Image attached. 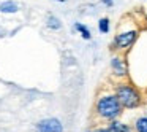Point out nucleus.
<instances>
[{
    "label": "nucleus",
    "instance_id": "4468645a",
    "mask_svg": "<svg viewBox=\"0 0 147 132\" xmlns=\"http://www.w3.org/2000/svg\"><path fill=\"white\" fill-rule=\"evenodd\" d=\"M59 2H63V0H59Z\"/></svg>",
    "mask_w": 147,
    "mask_h": 132
},
{
    "label": "nucleus",
    "instance_id": "6e6552de",
    "mask_svg": "<svg viewBox=\"0 0 147 132\" xmlns=\"http://www.w3.org/2000/svg\"><path fill=\"white\" fill-rule=\"evenodd\" d=\"M134 127H136L138 132H147V116L138 118L136 122H134Z\"/></svg>",
    "mask_w": 147,
    "mask_h": 132
},
{
    "label": "nucleus",
    "instance_id": "9b49d317",
    "mask_svg": "<svg viewBox=\"0 0 147 132\" xmlns=\"http://www.w3.org/2000/svg\"><path fill=\"white\" fill-rule=\"evenodd\" d=\"M48 26L51 27V29H60V23H59V19H57V18H54V16L49 18Z\"/></svg>",
    "mask_w": 147,
    "mask_h": 132
},
{
    "label": "nucleus",
    "instance_id": "1a4fd4ad",
    "mask_svg": "<svg viewBox=\"0 0 147 132\" xmlns=\"http://www.w3.org/2000/svg\"><path fill=\"white\" fill-rule=\"evenodd\" d=\"M98 29H100V32H101V34H108V32H109V19H108V18H103V19H100Z\"/></svg>",
    "mask_w": 147,
    "mask_h": 132
},
{
    "label": "nucleus",
    "instance_id": "7ed1b4c3",
    "mask_svg": "<svg viewBox=\"0 0 147 132\" xmlns=\"http://www.w3.org/2000/svg\"><path fill=\"white\" fill-rule=\"evenodd\" d=\"M36 132H63V127H62V122L59 119L48 118L38 122Z\"/></svg>",
    "mask_w": 147,
    "mask_h": 132
},
{
    "label": "nucleus",
    "instance_id": "39448f33",
    "mask_svg": "<svg viewBox=\"0 0 147 132\" xmlns=\"http://www.w3.org/2000/svg\"><path fill=\"white\" fill-rule=\"evenodd\" d=\"M111 67L114 70V73L119 75V77H125L127 75V64H125V61L122 57H112Z\"/></svg>",
    "mask_w": 147,
    "mask_h": 132
},
{
    "label": "nucleus",
    "instance_id": "9d476101",
    "mask_svg": "<svg viewBox=\"0 0 147 132\" xmlns=\"http://www.w3.org/2000/svg\"><path fill=\"white\" fill-rule=\"evenodd\" d=\"M74 27H76V29L79 30L81 34H82V37H84L86 40H90V38H92V35H90V30L87 29L86 26H82V24H74Z\"/></svg>",
    "mask_w": 147,
    "mask_h": 132
},
{
    "label": "nucleus",
    "instance_id": "423d86ee",
    "mask_svg": "<svg viewBox=\"0 0 147 132\" xmlns=\"http://www.w3.org/2000/svg\"><path fill=\"white\" fill-rule=\"evenodd\" d=\"M0 11H2V13H16L18 5L14 3V2H11V0H8V2L0 3Z\"/></svg>",
    "mask_w": 147,
    "mask_h": 132
},
{
    "label": "nucleus",
    "instance_id": "f257e3e1",
    "mask_svg": "<svg viewBox=\"0 0 147 132\" xmlns=\"http://www.w3.org/2000/svg\"><path fill=\"white\" fill-rule=\"evenodd\" d=\"M120 111H122V103L119 102L115 94L103 96V97H100L98 102H96V113L105 119L115 121V118L120 115Z\"/></svg>",
    "mask_w": 147,
    "mask_h": 132
},
{
    "label": "nucleus",
    "instance_id": "ddd939ff",
    "mask_svg": "<svg viewBox=\"0 0 147 132\" xmlns=\"http://www.w3.org/2000/svg\"><path fill=\"white\" fill-rule=\"evenodd\" d=\"M96 132H112L109 127H106V129H100V131H96Z\"/></svg>",
    "mask_w": 147,
    "mask_h": 132
},
{
    "label": "nucleus",
    "instance_id": "0eeeda50",
    "mask_svg": "<svg viewBox=\"0 0 147 132\" xmlns=\"http://www.w3.org/2000/svg\"><path fill=\"white\" fill-rule=\"evenodd\" d=\"M109 129H111L112 132H131L130 127H128L127 124H123V122H120V121H112L111 126H109Z\"/></svg>",
    "mask_w": 147,
    "mask_h": 132
},
{
    "label": "nucleus",
    "instance_id": "20e7f679",
    "mask_svg": "<svg viewBox=\"0 0 147 132\" xmlns=\"http://www.w3.org/2000/svg\"><path fill=\"white\" fill-rule=\"evenodd\" d=\"M138 37V32L136 30H130V32H122L119 34L117 37H115L114 43L117 48H128V46H131L134 43V40H136Z\"/></svg>",
    "mask_w": 147,
    "mask_h": 132
},
{
    "label": "nucleus",
    "instance_id": "f03ea898",
    "mask_svg": "<svg viewBox=\"0 0 147 132\" xmlns=\"http://www.w3.org/2000/svg\"><path fill=\"white\" fill-rule=\"evenodd\" d=\"M115 96H117L119 102L122 103V107L125 108H136L141 105V94L131 84H119L115 89Z\"/></svg>",
    "mask_w": 147,
    "mask_h": 132
},
{
    "label": "nucleus",
    "instance_id": "f8f14e48",
    "mask_svg": "<svg viewBox=\"0 0 147 132\" xmlns=\"http://www.w3.org/2000/svg\"><path fill=\"white\" fill-rule=\"evenodd\" d=\"M101 2L105 5H108V7H111V5H112V0H101Z\"/></svg>",
    "mask_w": 147,
    "mask_h": 132
}]
</instances>
